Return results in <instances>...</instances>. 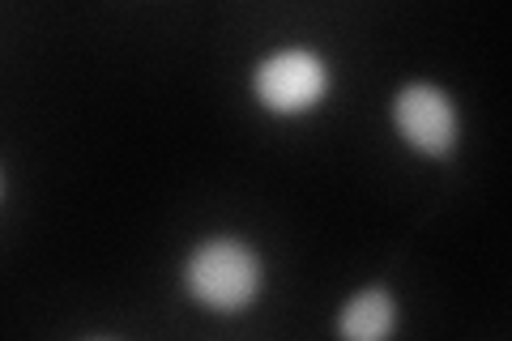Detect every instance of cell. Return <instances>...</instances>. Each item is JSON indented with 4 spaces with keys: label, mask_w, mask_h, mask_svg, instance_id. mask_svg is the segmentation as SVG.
Returning <instances> with one entry per match:
<instances>
[{
    "label": "cell",
    "mask_w": 512,
    "mask_h": 341,
    "mask_svg": "<svg viewBox=\"0 0 512 341\" xmlns=\"http://www.w3.org/2000/svg\"><path fill=\"white\" fill-rule=\"evenodd\" d=\"M389 128L393 137L406 145L410 154H419L427 162H448L461 145V107L453 99V90H444L440 81H402L389 99Z\"/></svg>",
    "instance_id": "3957f363"
},
{
    "label": "cell",
    "mask_w": 512,
    "mask_h": 341,
    "mask_svg": "<svg viewBox=\"0 0 512 341\" xmlns=\"http://www.w3.org/2000/svg\"><path fill=\"white\" fill-rule=\"evenodd\" d=\"M333 90H338V73L333 60L312 43H282L269 47L248 69V99L269 120H308L325 111Z\"/></svg>",
    "instance_id": "7a4b0ae2"
},
{
    "label": "cell",
    "mask_w": 512,
    "mask_h": 341,
    "mask_svg": "<svg viewBox=\"0 0 512 341\" xmlns=\"http://www.w3.org/2000/svg\"><path fill=\"white\" fill-rule=\"evenodd\" d=\"M397 324H402V303H397V295L384 282H367L338 303L333 333L346 341H384L397 333Z\"/></svg>",
    "instance_id": "277c9868"
},
{
    "label": "cell",
    "mask_w": 512,
    "mask_h": 341,
    "mask_svg": "<svg viewBox=\"0 0 512 341\" xmlns=\"http://www.w3.org/2000/svg\"><path fill=\"white\" fill-rule=\"evenodd\" d=\"M269 265L244 235H201L180 261V290L205 316L235 320L265 299Z\"/></svg>",
    "instance_id": "6da1fadb"
},
{
    "label": "cell",
    "mask_w": 512,
    "mask_h": 341,
    "mask_svg": "<svg viewBox=\"0 0 512 341\" xmlns=\"http://www.w3.org/2000/svg\"><path fill=\"white\" fill-rule=\"evenodd\" d=\"M5 192H9V175H5V167H0V205H5Z\"/></svg>",
    "instance_id": "5b68a950"
}]
</instances>
